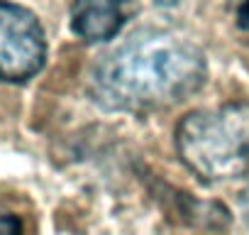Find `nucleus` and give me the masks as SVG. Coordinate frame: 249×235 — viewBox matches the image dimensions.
<instances>
[{"mask_svg":"<svg viewBox=\"0 0 249 235\" xmlns=\"http://www.w3.org/2000/svg\"><path fill=\"white\" fill-rule=\"evenodd\" d=\"M205 76V54L193 39L149 27L135 32L95 64L90 96L107 110H159L193 96Z\"/></svg>","mask_w":249,"mask_h":235,"instance_id":"obj_1","label":"nucleus"},{"mask_svg":"<svg viewBox=\"0 0 249 235\" xmlns=\"http://www.w3.org/2000/svg\"><path fill=\"white\" fill-rule=\"evenodd\" d=\"M176 152L203 181L249 176V103L200 108L176 125Z\"/></svg>","mask_w":249,"mask_h":235,"instance_id":"obj_2","label":"nucleus"},{"mask_svg":"<svg viewBox=\"0 0 249 235\" xmlns=\"http://www.w3.org/2000/svg\"><path fill=\"white\" fill-rule=\"evenodd\" d=\"M47 35L37 15L18 3L0 0V81L22 83L42 71Z\"/></svg>","mask_w":249,"mask_h":235,"instance_id":"obj_3","label":"nucleus"},{"mask_svg":"<svg viewBox=\"0 0 249 235\" xmlns=\"http://www.w3.org/2000/svg\"><path fill=\"white\" fill-rule=\"evenodd\" d=\"M140 8V0H71V27L88 42L112 39Z\"/></svg>","mask_w":249,"mask_h":235,"instance_id":"obj_4","label":"nucleus"},{"mask_svg":"<svg viewBox=\"0 0 249 235\" xmlns=\"http://www.w3.org/2000/svg\"><path fill=\"white\" fill-rule=\"evenodd\" d=\"M22 233V223L18 215L0 211V235H20Z\"/></svg>","mask_w":249,"mask_h":235,"instance_id":"obj_5","label":"nucleus"},{"mask_svg":"<svg viewBox=\"0 0 249 235\" xmlns=\"http://www.w3.org/2000/svg\"><path fill=\"white\" fill-rule=\"evenodd\" d=\"M237 22H239L242 30L249 32V0H244V3L239 5V10H237Z\"/></svg>","mask_w":249,"mask_h":235,"instance_id":"obj_6","label":"nucleus"},{"mask_svg":"<svg viewBox=\"0 0 249 235\" xmlns=\"http://www.w3.org/2000/svg\"><path fill=\"white\" fill-rule=\"evenodd\" d=\"M244 208H247V215H249V189H247V194H244Z\"/></svg>","mask_w":249,"mask_h":235,"instance_id":"obj_7","label":"nucleus"}]
</instances>
